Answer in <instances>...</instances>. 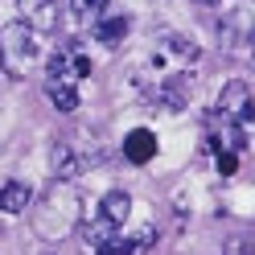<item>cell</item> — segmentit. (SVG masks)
Instances as JSON below:
<instances>
[{
	"label": "cell",
	"instance_id": "6da1fadb",
	"mask_svg": "<svg viewBox=\"0 0 255 255\" xmlns=\"http://www.w3.org/2000/svg\"><path fill=\"white\" fill-rule=\"evenodd\" d=\"M78 214H83V198L70 181H54L50 189L41 194V206L33 214V231L54 243V239H66L74 227H78Z\"/></svg>",
	"mask_w": 255,
	"mask_h": 255
},
{
	"label": "cell",
	"instance_id": "7a4b0ae2",
	"mask_svg": "<svg viewBox=\"0 0 255 255\" xmlns=\"http://www.w3.org/2000/svg\"><path fill=\"white\" fill-rule=\"evenodd\" d=\"M0 62H4V74H25L37 62V41L21 21L0 29Z\"/></svg>",
	"mask_w": 255,
	"mask_h": 255
},
{
	"label": "cell",
	"instance_id": "3957f363",
	"mask_svg": "<svg viewBox=\"0 0 255 255\" xmlns=\"http://www.w3.org/2000/svg\"><path fill=\"white\" fill-rule=\"evenodd\" d=\"M218 120H231V124H251L255 120V107H251V87L243 83V78H235V83H227L222 87V95H218V111H214Z\"/></svg>",
	"mask_w": 255,
	"mask_h": 255
},
{
	"label": "cell",
	"instance_id": "277c9868",
	"mask_svg": "<svg viewBox=\"0 0 255 255\" xmlns=\"http://www.w3.org/2000/svg\"><path fill=\"white\" fill-rule=\"evenodd\" d=\"M21 8V25L29 29V33H45V29L58 25V0H17Z\"/></svg>",
	"mask_w": 255,
	"mask_h": 255
},
{
	"label": "cell",
	"instance_id": "5b68a950",
	"mask_svg": "<svg viewBox=\"0 0 255 255\" xmlns=\"http://www.w3.org/2000/svg\"><path fill=\"white\" fill-rule=\"evenodd\" d=\"M50 169H54V181H74L78 173L87 169V156L78 152L74 144H54V152H50Z\"/></svg>",
	"mask_w": 255,
	"mask_h": 255
},
{
	"label": "cell",
	"instance_id": "8992f818",
	"mask_svg": "<svg viewBox=\"0 0 255 255\" xmlns=\"http://www.w3.org/2000/svg\"><path fill=\"white\" fill-rule=\"evenodd\" d=\"M124 156L132 165H148L156 156V132L152 128H132V132L124 136Z\"/></svg>",
	"mask_w": 255,
	"mask_h": 255
},
{
	"label": "cell",
	"instance_id": "52a82bcc",
	"mask_svg": "<svg viewBox=\"0 0 255 255\" xmlns=\"http://www.w3.org/2000/svg\"><path fill=\"white\" fill-rule=\"evenodd\" d=\"M33 206V185L29 181H4L0 185V210L4 214H25Z\"/></svg>",
	"mask_w": 255,
	"mask_h": 255
},
{
	"label": "cell",
	"instance_id": "ba28073f",
	"mask_svg": "<svg viewBox=\"0 0 255 255\" xmlns=\"http://www.w3.org/2000/svg\"><path fill=\"white\" fill-rule=\"evenodd\" d=\"M95 25H91V33H95V41H103V45H116V41H124V33L132 29V21L124 17V12H107V17H91Z\"/></svg>",
	"mask_w": 255,
	"mask_h": 255
},
{
	"label": "cell",
	"instance_id": "9c48e42d",
	"mask_svg": "<svg viewBox=\"0 0 255 255\" xmlns=\"http://www.w3.org/2000/svg\"><path fill=\"white\" fill-rule=\"evenodd\" d=\"M99 214L107 222H116V227H124L128 214H132V194H128V189H107L103 202H99Z\"/></svg>",
	"mask_w": 255,
	"mask_h": 255
},
{
	"label": "cell",
	"instance_id": "30bf717a",
	"mask_svg": "<svg viewBox=\"0 0 255 255\" xmlns=\"http://www.w3.org/2000/svg\"><path fill=\"white\" fill-rule=\"evenodd\" d=\"M45 95L58 111H78V87L74 78H45Z\"/></svg>",
	"mask_w": 255,
	"mask_h": 255
},
{
	"label": "cell",
	"instance_id": "8fae6325",
	"mask_svg": "<svg viewBox=\"0 0 255 255\" xmlns=\"http://www.w3.org/2000/svg\"><path fill=\"white\" fill-rule=\"evenodd\" d=\"M116 235H120V227H116V222H107L103 214H95V218L87 222V227H83V239H87V247H95V251H99L103 243H111Z\"/></svg>",
	"mask_w": 255,
	"mask_h": 255
},
{
	"label": "cell",
	"instance_id": "7c38bea8",
	"mask_svg": "<svg viewBox=\"0 0 255 255\" xmlns=\"http://www.w3.org/2000/svg\"><path fill=\"white\" fill-rule=\"evenodd\" d=\"M148 239H152V231H144L140 239H124V235H116V239H111V243H103V247L95 251V255H136L140 247L148 243Z\"/></svg>",
	"mask_w": 255,
	"mask_h": 255
},
{
	"label": "cell",
	"instance_id": "4fadbf2b",
	"mask_svg": "<svg viewBox=\"0 0 255 255\" xmlns=\"http://www.w3.org/2000/svg\"><path fill=\"white\" fill-rule=\"evenodd\" d=\"M185 78H169V83L161 87V103L165 107H173V111H177V107H185Z\"/></svg>",
	"mask_w": 255,
	"mask_h": 255
},
{
	"label": "cell",
	"instance_id": "5bb4252c",
	"mask_svg": "<svg viewBox=\"0 0 255 255\" xmlns=\"http://www.w3.org/2000/svg\"><path fill=\"white\" fill-rule=\"evenodd\" d=\"M70 8H74V17H99V8H103V0H70Z\"/></svg>",
	"mask_w": 255,
	"mask_h": 255
},
{
	"label": "cell",
	"instance_id": "9a60e30c",
	"mask_svg": "<svg viewBox=\"0 0 255 255\" xmlns=\"http://www.w3.org/2000/svg\"><path fill=\"white\" fill-rule=\"evenodd\" d=\"M218 169H222V173H235V169H239V156H235V152H218Z\"/></svg>",
	"mask_w": 255,
	"mask_h": 255
},
{
	"label": "cell",
	"instance_id": "2e32d148",
	"mask_svg": "<svg viewBox=\"0 0 255 255\" xmlns=\"http://www.w3.org/2000/svg\"><path fill=\"white\" fill-rule=\"evenodd\" d=\"M227 255H255V247L247 243V239H235V243L227 247Z\"/></svg>",
	"mask_w": 255,
	"mask_h": 255
},
{
	"label": "cell",
	"instance_id": "e0dca14e",
	"mask_svg": "<svg viewBox=\"0 0 255 255\" xmlns=\"http://www.w3.org/2000/svg\"><path fill=\"white\" fill-rule=\"evenodd\" d=\"M198 4H218V0H198Z\"/></svg>",
	"mask_w": 255,
	"mask_h": 255
}]
</instances>
